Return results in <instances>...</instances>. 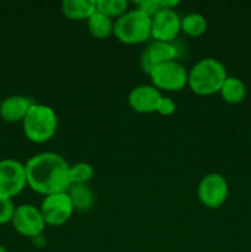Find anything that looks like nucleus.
<instances>
[{
	"instance_id": "4468645a",
	"label": "nucleus",
	"mask_w": 251,
	"mask_h": 252,
	"mask_svg": "<svg viewBox=\"0 0 251 252\" xmlns=\"http://www.w3.org/2000/svg\"><path fill=\"white\" fill-rule=\"evenodd\" d=\"M66 193L73 203L74 211L88 212L95 204V194L89 185L71 184L66 189Z\"/></svg>"
},
{
	"instance_id": "dca6fc26",
	"label": "nucleus",
	"mask_w": 251,
	"mask_h": 252,
	"mask_svg": "<svg viewBox=\"0 0 251 252\" xmlns=\"http://www.w3.org/2000/svg\"><path fill=\"white\" fill-rule=\"evenodd\" d=\"M88 30L93 37L96 39H106L113 34V26H115V20L106 16L102 12L96 10L88 20Z\"/></svg>"
},
{
	"instance_id": "4be33fe9",
	"label": "nucleus",
	"mask_w": 251,
	"mask_h": 252,
	"mask_svg": "<svg viewBox=\"0 0 251 252\" xmlns=\"http://www.w3.org/2000/svg\"><path fill=\"white\" fill-rule=\"evenodd\" d=\"M16 207L12 203V199L0 198V225L11 223Z\"/></svg>"
},
{
	"instance_id": "423d86ee",
	"label": "nucleus",
	"mask_w": 251,
	"mask_h": 252,
	"mask_svg": "<svg viewBox=\"0 0 251 252\" xmlns=\"http://www.w3.org/2000/svg\"><path fill=\"white\" fill-rule=\"evenodd\" d=\"M149 78L157 90L180 91L188 83V71L181 63L172 61L155 66Z\"/></svg>"
},
{
	"instance_id": "aec40b11",
	"label": "nucleus",
	"mask_w": 251,
	"mask_h": 252,
	"mask_svg": "<svg viewBox=\"0 0 251 252\" xmlns=\"http://www.w3.org/2000/svg\"><path fill=\"white\" fill-rule=\"evenodd\" d=\"M94 175H95V170H94L93 165L89 164V162L80 161L70 165V167H69L70 184L88 185V182L93 179Z\"/></svg>"
},
{
	"instance_id": "7ed1b4c3",
	"label": "nucleus",
	"mask_w": 251,
	"mask_h": 252,
	"mask_svg": "<svg viewBox=\"0 0 251 252\" xmlns=\"http://www.w3.org/2000/svg\"><path fill=\"white\" fill-rule=\"evenodd\" d=\"M57 128L58 116L51 106L44 103L34 102L22 121L25 137L36 144H42L52 139L56 134Z\"/></svg>"
},
{
	"instance_id": "a211bd4d",
	"label": "nucleus",
	"mask_w": 251,
	"mask_h": 252,
	"mask_svg": "<svg viewBox=\"0 0 251 252\" xmlns=\"http://www.w3.org/2000/svg\"><path fill=\"white\" fill-rule=\"evenodd\" d=\"M207 20L203 15L197 14V12H191L181 19V31L188 34L191 37L202 36L207 31Z\"/></svg>"
},
{
	"instance_id": "412c9836",
	"label": "nucleus",
	"mask_w": 251,
	"mask_h": 252,
	"mask_svg": "<svg viewBox=\"0 0 251 252\" xmlns=\"http://www.w3.org/2000/svg\"><path fill=\"white\" fill-rule=\"evenodd\" d=\"M177 5H179V1L176 0H142V1L135 2V7L144 11L150 17L160 10L175 9Z\"/></svg>"
},
{
	"instance_id": "6ab92c4d",
	"label": "nucleus",
	"mask_w": 251,
	"mask_h": 252,
	"mask_svg": "<svg viewBox=\"0 0 251 252\" xmlns=\"http://www.w3.org/2000/svg\"><path fill=\"white\" fill-rule=\"evenodd\" d=\"M96 10L117 20L129 10V2L127 0H96Z\"/></svg>"
},
{
	"instance_id": "f8f14e48",
	"label": "nucleus",
	"mask_w": 251,
	"mask_h": 252,
	"mask_svg": "<svg viewBox=\"0 0 251 252\" xmlns=\"http://www.w3.org/2000/svg\"><path fill=\"white\" fill-rule=\"evenodd\" d=\"M162 95L153 85H138L130 90L128 95V105L137 113L157 112V107Z\"/></svg>"
},
{
	"instance_id": "9d476101",
	"label": "nucleus",
	"mask_w": 251,
	"mask_h": 252,
	"mask_svg": "<svg viewBox=\"0 0 251 252\" xmlns=\"http://www.w3.org/2000/svg\"><path fill=\"white\" fill-rule=\"evenodd\" d=\"M181 31V19L175 9H162L152 16L154 41L172 42Z\"/></svg>"
},
{
	"instance_id": "f257e3e1",
	"label": "nucleus",
	"mask_w": 251,
	"mask_h": 252,
	"mask_svg": "<svg viewBox=\"0 0 251 252\" xmlns=\"http://www.w3.org/2000/svg\"><path fill=\"white\" fill-rule=\"evenodd\" d=\"M69 167L66 160L57 153L44 152L33 155L25 164L27 186L44 196L66 192L71 185Z\"/></svg>"
},
{
	"instance_id": "6e6552de",
	"label": "nucleus",
	"mask_w": 251,
	"mask_h": 252,
	"mask_svg": "<svg viewBox=\"0 0 251 252\" xmlns=\"http://www.w3.org/2000/svg\"><path fill=\"white\" fill-rule=\"evenodd\" d=\"M46 225L61 226L70 219L74 207L66 192L48 194L44 197L39 207Z\"/></svg>"
},
{
	"instance_id": "39448f33",
	"label": "nucleus",
	"mask_w": 251,
	"mask_h": 252,
	"mask_svg": "<svg viewBox=\"0 0 251 252\" xmlns=\"http://www.w3.org/2000/svg\"><path fill=\"white\" fill-rule=\"evenodd\" d=\"M26 186L25 164L15 159L0 160V198L12 199Z\"/></svg>"
},
{
	"instance_id": "9b49d317",
	"label": "nucleus",
	"mask_w": 251,
	"mask_h": 252,
	"mask_svg": "<svg viewBox=\"0 0 251 252\" xmlns=\"http://www.w3.org/2000/svg\"><path fill=\"white\" fill-rule=\"evenodd\" d=\"M176 57L177 48L172 42L153 41L140 57V66L149 75L155 66L175 61Z\"/></svg>"
},
{
	"instance_id": "f3484780",
	"label": "nucleus",
	"mask_w": 251,
	"mask_h": 252,
	"mask_svg": "<svg viewBox=\"0 0 251 252\" xmlns=\"http://www.w3.org/2000/svg\"><path fill=\"white\" fill-rule=\"evenodd\" d=\"M219 94H220L221 98L225 102L231 103V105H236V103H240L245 98L246 86L239 78L228 76L226 80L224 81Z\"/></svg>"
},
{
	"instance_id": "5701e85b",
	"label": "nucleus",
	"mask_w": 251,
	"mask_h": 252,
	"mask_svg": "<svg viewBox=\"0 0 251 252\" xmlns=\"http://www.w3.org/2000/svg\"><path fill=\"white\" fill-rule=\"evenodd\" d=\"M176 111V103L171 97L162 96L157 107V112L161 116H171Z\"/></svg>"
},
{
	"instance_id": "ddd939ff",
	"label": "nucleus",
	"mask_w": 251,
	"mask_h": 252,
	"mask_svg": "<svg viewBox=\"0 0 251 252\" xmlns=\"http://www.w3.org/2000/svg\"><path fill=\"white\" fill-rule=\"evenodd\" d=\"M33 103V101L27 96H7L0 102V117L7 123L22 122Z\"/></svg>"
},
{
	"instance_id": "1a4fd4ad",
	"label": "nucleus",
	"mask_w": 251,
	"mask_h": 252,
	"mask_svg": "<svg viewBox=\"0 0 251 252\" xmlns=\"http://www.w3.org/2000/svg\"><path fill=\"white\" fill-rule=\"evenodd\" d=\"M11 224L20 235L31 239L41 235L47 226L41 211L33 204H21L16 207Z\"/></svg>"
},
{
	"instance_id": "b1692460",
	"label": "nucleus",
	"mask_w": 251,
	"mask_h": 252,
	"mask_svg": "<svg viewBox=\"0 0 251 252\" xmlns=\"http://www.w3.org/2000/svg\"><path fill=\"white\" fill-rule=\"evenodd\" d=\"M0 252H7V250H6V249L4 248V246L0 245Z\"/></svg>"
},
{
	"instance_id": "2eb2a0df",
	"label": "nucleus",
	"mask_w": 251,
	"mask_h": 252,
	"mask_svg": "<svg viewBox=\"0 0 251 252\" xmlns=\"http://www.w3.org/2000/svg\"><path fill=\"white\" fill-rule=\"evenodd\" d=\"M61 9L69 20H88L96 11V0H64Z\"/></svg>"
},
{
	"instance_id": "0eeeda50",
	"label": "nucleus",
	"mask_w": 251,
	"mask_h": 252,
	"mask_svg": "<svg viewBox=\"0 0 251 252\" xmlns=\"http://www.w3.org/2000/svg\"><path fill=\"white\" fill-rule=\"evenodd\" d=\"M229 194V186L225 177L218 172L204 175L197 187V197L204 207L211 209L223 206Z\"/></svg>"
},
{
	"instance_id": "20e7f679",
	"label": "nucleus",
	"mask_w": 251,
	"mask_h": 252,
	"mask_svg": "<svg viewBox=\"0 0 251 252\" xmlns=\"http://www.w3.org/2000/svg\"><path fill=\"white\" fill-rule=\"evenodd\" d=\"M113 36L128 46L143 43L152 36V17L137 7L128 10L115 20Z\"/></svg>"
},
{
	"instance_id": "f03ea898",
	"label": "nucleus",
	"mask_w": 251,
	"mask_h": 252,
	"mask_svg": "<svg viewBox=\"0 0 251 252\" xmlns=\"http://www.w3.org/2000/svg\"><path fill=\"white\" fill-rule=\"evenodd\" d=\"M228 73L220 61L216 58H203L197 62L188 71V88L199 96H209L219 93Z\"/></svg>"
}]
</instances>
